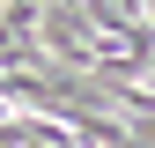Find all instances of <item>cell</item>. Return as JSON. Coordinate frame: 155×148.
Instances as JSON below:
<instances>
[{"label":"cell","mask_w":155,"mask_h":148,"mask_svg":"<svg viewBox=\"0 0 155 148\" xmlns=\"http://www.w3.org/2000/svg\"><path fill=\"white\" fill-rule=\"evenodd\" d=\"M148 22H155V15H148Z\"/></svg>","instance_id":"1"}]
</instances>
